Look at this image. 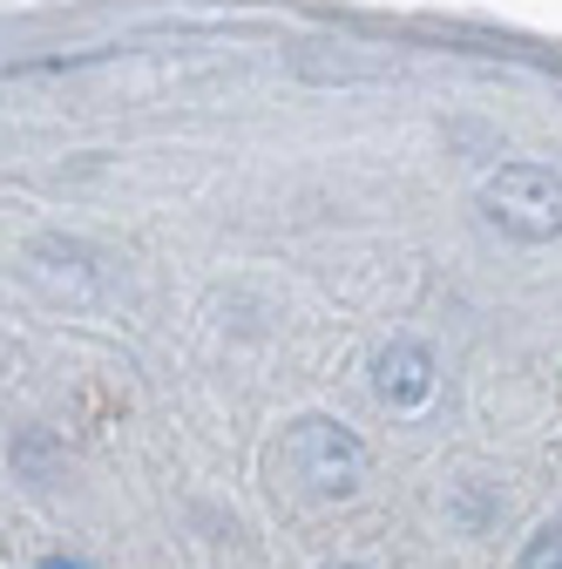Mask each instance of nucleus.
<instances>
[{"instance_id":"1","label":"nucleus","mask_w":562,"mask_h":569,"mask_svg":"<svg viewBox=\"0 0 562 569\" xmlns=\"http://www.w3.org/2000/svg\"><path fill=\"white\" fill-rule=\"evenodd\" d=\"M278 475L299 495H312V502H345L367 481V441L325 413H305L278 435Z\"/></svg>"},{"instance_id":"2","label":"nucleus","mask_w":562,"mask_h":569,"mask_svg":"<svg viewBox=\"0 0 562 569\" xmlns=\"http://www.w3.org/2000/svg\"><path fill=\"white\" fill-rule=\"evenodd\" d=\"M474 210L488 231L515 244H555L562 238V170L549 163H502L474 190Z\"/></svg>"},{"instance_id":"3","label":"nucleus","mask_w":562,"mask_h":569,"mask_svg":"<svg viewBox=\"0 0 562 569\" xmlns=\"http://www.w3.org/2000/svg\"><path fill=\"white\" fill-rule=\"evenodd\" d=\"M441 387V367H434V352L420 346V339H387L373 352V393L393 407V413H413V407H428Z\"/></svg>"},{"instance_id":"4","label":"nucleus","mask_w":562,"mask_h":569,"mask_svg":"<svg viewBox=\"0 0 562 569\" xmlns=\"http://www.w3.org/2000/svg\"><path fill=\"white\" fill-rule=\"evenodd\" d=\"M515 569H562V522H542L529 536V549L515 556Z\"/></svg>"},{"instance_id":"5","label":"nucleus","mask_w":562,"mask_h":569,"mask_svg":"<svg viewBox=\"0 0 562 569\" xmlns=\"http://www.w3.org/2000/svg\"><path fill=\"white\" fill-rule=\"evenodd\" d=\"M41 569H89L82 556H41Z\"/></svg>"},{"instance_id":"6","label":"nucleus","mask_w":562,"mask_h":569,"mask_svg":"<svg viewBox=\"0 0 562 569\" xmlns=\"http://www.w3.org/2000/svg\"><path fill=\"white\" fill-rule=\"evenodd\" d=\"M325 569H360V562H325Z\"/></svg>"}]
</instances>
